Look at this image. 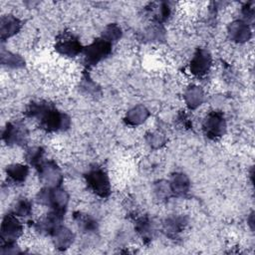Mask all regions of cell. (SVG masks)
Wrapping results in <instances>:
<instances>
[{
  "mask_svg": "<svg viewBox=\"0 0 255 255\" xmlns=\"http://www.w3.org/2000/svg\"><path fill=\"white\" fill-rule=\"evenodd\" d=\"M27 118L37 119L40 128L46 131H62L69 128L71 125L70 117L60 112L53 104L48 102H32L25 112Z\"/></svg>",
  "mask_w": 255,
  "mask_h": 255,
  "instance_id": "1",
  "label": "cell"
},
{
  "mask_svg": "<svg viewBox=\"0 0 255 255\" xmlns=\"http://www.w3.org/2000/svg\"><path fill=\"white\" fill-rule=\"evenodd\" d=\"M36 201L41 205L50 207L51 210L66 213L68 202H69V194L61 186H56V187L44 186L37 193Z\"/></svg>",
  "mask_w": 255,
  "mask_h": 255,
  "instance_id": "2",
  "label": "cell"
},
{
  "mask_svg": "<svg viewBox=\"0 0 255 255\" xmlns=\"http://www.w3.org/2000/svg\"><path fill=\"white\" fill-rule=\"evenodd\" d=\"M88 188L96 195L106 198L111 194V182L106 171L100 167L91 168L86 174Z\"/></svg>",
  "mask_w": 255,
  "mask_h": 255,
  "instance_id": "3",
  "label": "cell"
},
{
  "mask_svg": "<svg viewBox=\"0 0 255 255\" xmlns=\"http://www.w3.org/2000/svg\"><path fill=\"white\" fill-rule=\"evenodd\" d=\"M112 44L103 38H97L90 45L84 47V63L87 67H92L108 58L112 53Z\"/></svg>",
  "mask_w": 255,
  "mask_h": 255,
  "instance_id": "4",
  "label": "cell"
},
{
  "mask_svg": "<svg viewBox=\"0 0 255 255\" xmlns=\"http://www.w3.org/2000/svg\"><path fill=\"white\" fill-rule=\"evenodd\" d=\"M202 130L209 139H218L226 131V121L220 111L209 112L202 122Z\"/></svg>",
  "mask_w": 255,
  "mask_h": 255,
  "instance_id": "5",
  "label": "cell"
},
{
  "mask_svg": "<svg viewBox=\"0 0 255 255\" xmlns=\"http://www.w3.org/2000/svg\"><path fill=\"white\" fill-rule=\"evenodd\" d=\"M55 50L63 56L72 58L83 53L84 47L76 35L72 32L65 31L57 36Z\"/></svg>",
  "mask_w": 255,
  "mask_h": 255,
  "instance_id": "6",
  "label": "cell"
},
{
  "mask_svg": "<svg viewBox=\"0 0 255 255\" xmlns=\"http://www.w3.org/2000/svg\"><path fill=\"white\" fill-rule=\"evenodd\" d=\"M41 182L48 187L61 186L63 181V174L58 164L53 160L44 159L36 167Z\"/></svg>",
  "mask_w": 255,
  "mask_h": 255,
  "instance_id": "7",
  "label": "cell"
},
{
  "mask_svg": "<svg viewBox=\"0 0 255 255\" xmlns=\"http://www.w3.org/2000/svg\"><path fill=\"white\" fill-rule=\"evenodd\" d=\"M29 131L22 122L6 124L2 131V139L8 145H24L28 140Z\"/></svg>",
  "mask_w": 255,
  "mask_h": 255,
  "instance_id": "8",
  "label": "cell"
},
{
  "mask_svg": "<svg viewBox=\"0 0 255 255\" xmlns=\"http://www.w3.org/2000/svg\"><path fill=\"white\" fill-rule=\"evenodd\" d=\"M23 232V225L14 213L6 214L1 223L0 227V238L1 242L16 241Z\"/></svg>",
  "mask_w": 255,
  "mask_h": 255,
  "instance_id": "9",
  "label": "cell"
},
{
  "mask_svg": "<svg viewBox=\"0 0 255 255\" xmlns=\"http://www.w3.org/2000/svg\"><path fill=\"white\" fill-rule=\"evenodd\" d=\"M212 65V56L206 49L198 48L189 64V71L196 77L205 76Z\"/></svg>",
  "mask_w": 255,
  "mask_h": 255,
  "instance_id": "10",
  "label": "cell"
},
{
  "mask_svg": "<svg viewBox=\"0 0 255 255\" xmlns=\"http://www.w3.org/2000/svg\"><path fill=\"white\" fill-rule=\"evenodd\" d=\"M64 215L65 213L63 212L50 209L49 213L45 217L35 222L34 228L40 234L52 236L53 233L62 225Z\"/></svg>",
  "mask_w": 255,
  "mask_h": 255,
  "instance_id": "11",
  "label": "cell"
},
{
  "mask_svg": "<svg viewBox=\"0 0 255 255\" xmlns=\"http://www.w3.org/2000/svg\"><path fill=\"white\" fill-rule=\"evenodd\" d=\"M227 34L232 42L242 44L250 40L252 33L250 26L241 19L231 22L227 27Z\"/></svg>",
  "mask_w": 255,
  "mask_h": 255,
  "instance_id": "12",
  "label": "cell"
},
{
  "mask_svg": "<svg viewBox=\"0 0 255 255\" xmlns=\"http://www.w3.org/2000/svg\"><path fill=\"white\" fill-rule=\"evenodd\" d=\"M145 13L151 19L152 23L162 24L169 18L171 7L166 1L151 2L145 7Z\"/></svg>",
  "mask_w": 255,
  "mask_h": 255,
  "instance_id": "13",
  "label": "cell"
},
{
  "mask_svg": "<svg viewBox=\"0 0 255 255\" xmlns=\"http://www.w3.org/2000/svg\"><path fill=\"white\" fill-rule=\"evenodd\" d=\"M186 225L187 219L184 216L172 215L167 217L163 221L162 230L168 238L175 240L179 236V234L185 229Z\"/></svg>",
  "mask_w": 255,
  "mask_h": 255,
  "instance_id": "14",
  "label": "cell"
},
{
  "mask_svg": "<svg viewBox=\"0 0 255 255\" xmlns=\"http://www.w3.org/2000/svg\"><path fill=\"white\" fill-rule=\"evenodd\" d=\"M22 28V22L13 15H5L0 20V38L2 41L16 35Z\"/></svg>",
  "mask_w": 255,
  "mask_h": 255,
  "instance_id": "15",
  "label": "cell"
},
{
  "mask_svg": "<svg viewBox=\"0 0 255 255\" xmlns=\"http://www.w3.org/2000/svg\"><path fill=\"white\" fill-rule=\"evenodd\" d=\"M169 186L171 189L172 196L185 197L190 190V181L187 175L182 172H175L171 175Z\"/></svg>",
  "mask_w": 255,
  "mask_h": 255,
  "instance_id": "16",
  "label": "cell"
},
{
  "mask_svg": "<svg viewBox=\"0 0 255 255\" xmlns=\"http://www.w3.org/2000/svg\"><path fill=\"white\" fill-rule=\"evenodd\" d=\"M53 244L56 249L64 251L71 247L75 240V234L66 226L61 225L52 235Z\"/></svg>",
  "mask_w": 255,
  "mask_h": 255,
  "instance_id": "17",
  "label": "cell"
},
{
  "mask_svg": "<svg viewBox=\"0 0 255 255\" xmlns=\"http://www.w3.org/2000/svg\"><path fill=\"white\" fill-rule=\"evenodd\" d=\"M183 99L189 110H195L202 105L205 96L203 90L200 87L192 85L184 91Z\"/></svg>",
  "mask_w": 255,
  "mask_h": 255,
  "instance_id": "18",
  "label": "cell"
},
{
  "mask_svg": "<svg viewBox=\"0 0 255 255\" xmlns=\"http://www.w3.org/2000/svg\"><path fill=\"white\" fill-rule=\"evenodd\" d=\"M134 229L145 243H148L152 240L155 232L152 220L146 215L140 216L135 220Z\"/></svg>",
  "mask_w": 255,
  "mask_h": 255,
  "instance_id": "19",
  "label": "cell"
},
{
  "mask_svg": "<svg viewBox=\"0 0 255 255\" xmlns=\"http://www.w3.org/2000/svg\"><path fill=\"white\" fill-rule=\"evenodd\" d=\"M149 117L148 110L143 105H137L128 110L125 117V123L131 127L143 124Z\"/></svg>",
  "mask_w": 255,
  "mask_h": 255,
  "instance_id": "20",
  "label": "cell"
},
{
  "mask_svg": "<svg viewBox=\"0 0 255 255\" xmlns=\"http://www.w3.org/2000/svg\"><path fill=\"white\" fill-rule=\"evenodd\" d=\"M7 177L14 183H22L26 180L29 174L28 165L21 163H13L7 166L6 168Z\"/></svg>",
  "mask_w": 255,
  "mask_h": 255,
  "instance_id": "21",
  "label": "cell"
},
{
  "mask_svg": "<svg viewBox=\"0 0 255 255\" xmlns=\"http://www.w3.org/2000/svg\"><path fill=\"white\" fill-rule=\"evenodd\" d=\"M78 227L86 233L95 232L98 229V222L91 215L83 212H75L73 215Z\"/></svg>",
  "mask_w": 255,
  "mask_h": 255,
  "instance_id": "22",
  "label": "cell"
},
{
  "mask_svg": "<svg viewBox=\"0 0 255 255\" xmlns=\"http://www.w3.org/2000/svg\"><path fill=\"white\" fill-rule=\"evenodd\" d=\"M1 64L8 68L19 69L25 66V60L18 54H14L5 49L1 50Z\"/></svg>",
  "mask_w": 255,
  "mask_h": 255,
  "instance_id": "23",
  "label": "cell"
},
{
  "mask_svg": "<svg viewBox=\"0 0 255 255\" xmlns=\"http://www.w3.org/2000/svg\"><path fill=\"white\" fill-rule=\"evenodd\" d=\"M122 28L116 23H111L105 27V29L102 32L101 38H103L104 40L113 45L122 38Z\"/></svg>",
  "mask_w": 255,
  "mask_h": 255,
  "instance_id": "24",
  "label": "cell"
},
{
  "mask_svg": "<svg viewBox=\"0 0 255 255\" xmlns=\"http://www.w3.org/2000/svg\"><path fill=\"white\" fill-rule=\"evenodd\" d=\"M25 159L36 168L44 160V149L40 146L29 147L25 152Z\"/></svg>",
  "mask_w": 255,
  "mask_h": 255,
  "instance_id": "25",
  "label": "cell"
},
{
  "mask_svg": "<svg viewBox=\"0 0 255 255\" xmlns=\"http://www.w3.org/2000/svg\"><path fill=\"white\" fill-rule=\"evenodd\" d=\"M17 217L27 218L32 213V203L27 198H20L16 201V203L13 206V211Z\"/></svg>",
  "mask_w": 255,
  "mask_h": 255,
  "instance_id": "26",
  "label": "cell"
},
{
  "mask_svg": "<svg viewBox=\"0 0 255 255\" xmlns=\"http://www.w3.org/2000/svg\"><path fill=\"white\" fill-rule=\"evenodd\" d=\"M153 192L157 199L165 200L172 196L168 180H158L153 185Z\"/></svg>",
  "mask_w": 255,
  "mask_h": 255,
  "instance_id": "27",
  "label": "cell"
},
{
  "mask_svg": "<svg viewBox=\"0 0 255 255\" xmlns=\"http://www.w3.org/2000/svg\"><path fill=\"white\" fill-rule=\"evenodd\" d=\"M164 29L161 24L152 23L148 28L144 31V38L149 41H159L164 38Z\"/></svg>",
  "mask_w": 255,
  "mask_h": 255,
  "instance_id": "28",
  "label": "cell"
},
{
  "mask_svg": "<svg viewBox=\"0 0 255 255\" xmlns=\"http://www.w3.org/2000/svg\"><path fill=\"white\" fill-rule=\"evenodd\" d=\"M145 139H146V142L148 143V145L152 148H159L160 146L164 145V143L166 141L164 134H162L159 131H150V132L146 133Z\"/></svg>",
  "mask_w": 255,
  "mask_h": 255,
  "instance_id": "29",
  "label": "cell"
},
{
  "mask_svg": "<svg viewBox=\"0 0 255 255\" xmlns=\"http://www.w3.org/2000/svg\"><path fill=\"white\" fill-rule=\"evenodd\" d=\"M241 14H242V21H244L245 23H247L248 25L250 23L253 22L254 20V2L253 1H250V2H247L245 3L243 6H242V9H241Z\"/></svg>",
  "mask_w": 255,
  "mask_h": 255,
  "instance_id": "30",
  "label": "cell"
},
{
  "mask_svg": "<svg viewBox=\"0 0 255 255\" xmlns=\"http://www.w3.org/2000/svg\"><path fill=\"white\" fill-rule=\"evenodd\" d=\"M0 253L1 254H18L21 253V250L16 244V241H10V242H1L0 246Z\"/></svg>",
  "mask_w": 255,
  "mask_h": 255,
  "instance_id": "31",
  "label": "cell"
},
{
  "mask_svg": "<svg viewBox=\"0 0 255 255\" xmlns=\"http://www.w3.org/2000/svg\"><path fill=\"white\" fill-rule=\"evenodd\" d=\"M82 88L88 93V94H96L98 92V88L96 83H94L92 81V79H90L88 76H85L83 79V84H82Z\"/></svg>",
  "mask_w": 255,
  "mask_h": 255,
  "instance_id": "32",
  "label": "cell"
},
{
  "mask_svg": "<svg viewBox=\"0 0 255 255\" xmlns=\"http://www.w3.org/2000/svg\"><path fill=\"white\" fill-rule=\"evenodd\" d=\"M177 120H178V123L180 124L181 127H183L184 128H192V124H191V121L189 120V118L187 117V115L183 112L179 113L178 116H177Z\"/></svg>",
  "mask_w": 255,
  "mask_h": 255,
  "instance_id": "33",
  "label": "cell"
},
{
  "mask_svg": "<svg viewBox=\"0 0 255 255\" xmlns=\"http://www.w3.org/2000/svg\"><path fill=\"white\" fill-rule=\"evenodd\" d=\"M249 220H250V223H249V224L251 225V228L253 229V213L250 214V219H249Z\"/></svg>",
  "mask_w": 255,
  "mask_h": 255,
  "instance_id": "34",
  "label": "cell"
}]
</instances>
